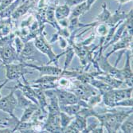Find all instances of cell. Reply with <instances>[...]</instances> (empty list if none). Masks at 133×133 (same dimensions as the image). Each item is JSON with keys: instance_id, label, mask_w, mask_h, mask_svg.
I'll return each instance as SVG.
<instances>
[{"instance_id": "ab89813d", "label": "cell", "mask_w": 133, "mask_h": 133, "mask_svg": "<svg viewBox=\"0 0 133 133\" xmlns=\"http://www.w3.org/2000/svg\"><path fill=\"white\" fill-rule=\"evenodd\" d=\"M95 38H96V34L93 32V33H92V34L90 36L89 38H88L87 39L84 40V41H82V42H78V44H79V45H84V46L89 45H91V44L93 42V41H94Z\"/></svg>"}, {"instance_id": "7bdbcfd3", "label": "cell", "mask_w": 133, "mask_h": 133, "mask_svg": "<svg viewBox=\"0 0 133 133\" xmlns=\"http://www.w3.org/2000/svg\"><path fill=\"white\" fill-rule=\"evenodd\" d=\"M58 38H59V34H58L57 32H56L55 34H54L52 35L51 39L50 40V43H54V42H55L56 41H57Z\"/></svg>"}, {"instance_id": "7c38bea8", "label": "cell", "mask_w": 133, "mask_h": 133, "mask_svg": "<svg viewBox=\"0 0 133 133\" xmlns=\"http://www.w3.org/2000/svg\"><path fill=\"white\" fill-rule=\"evenodd\" d=\"M132 37L133 35H129V34L124 35L119 41H117L116 43L112 45V50L104 56L108 58L112 54L122 50H130L132 52Z\"/></svg>"}, {"instance_id": "ee69618b", "label": "cell", "mask_w": 133, "mask_h": 133, "mask_svg": "<svg viewBox=\"0 0 133 133\" xmlns=\"http://www.w3.org/2000/svg\"><path fill=\"white\" fill-rule=\"evenodd\" d=\"M96 1V0H86V3H87V6L89 8V10H90L91 6L94 4V3Z\"/></svg>"}, {"instance_id": "ac0fdd59", "label": "cell", "mask_w": 133, "mask_h": 133, "mask_svg": "<svg viewBox=\"0 0 133 133\" xmlns=\"http://www.w3.org/2000/svg\"><path fill=\"white\" fill-rule=\"evenodd\" d=\"M95 78L104 81V83L108 84V85H109L110 87H112V89H119V88H125L126 87L125 84H124V82L123 81L119 80L117 78H115V77L108 75V74H106L105 72H103V74H101L96 75Z\"/></svg>"}, {"instance_id": "484cf974", "label": "cell", "mask_w": 133, "mask_h": 133, "mask_svg": "<svg viewBox=\"0 0 133 133\" xmlns=\"http://www.w3.org/2000/svg\"><path fill=\"white\" fill-rule=\"evenodd\" d=\"M35 92V95H36V98L38 100L39 107L42 109H46V106L48 104V101H47V97L45 94L44 90H42L40 88H37V87H33Z\"/></svg>"}, {"instance_id": "f35d334b", "label": "cell", "mask_w": 133, "mask_h": 133, "mask_svg": "<svg viewBox=\"0 0 133 133\" xmlns=\"http://www.w3.org/2000/svg\"><path fill=\"white\" fill-rule=\"evenodd\" d=\"M34 20H35V17H34V15H30V16H28L26 19H24L23 21H22V22H21V24H20V28L29 27Z\"/></svg>"}, {"instance_id": "d590c367", "label": "cell", "mask_w": 133, "mask_h": 133, "mask_svg": "<svg viewBox=\"0 0 133 133\" xmlns=\"http://www.w3.org/2000/svg\"><path fill=\"white\" fill-rule=\"evenodd\" d=\"M96 26V34H97L101 38H105V36L108 34V29H109V27L106 25V23H99Z\"/></svg>"}, {"instance_id": "7402d4cb", "label": "cell", "mask_w": 133, "mask_h": 133, "mask_svg": "<svg viewBox=\"0 0 133 133\" xmlns=\"http://www.w3.org/2000/svg\"><path fill=\"white\" fill-rule=\"evenodd\" d=\"M12 27H13V24H12L11 18L0 19V38L6 37L12 33Z\"/></svg>"}, {"instance_id": "83f0119b", "label": "cell", "mask_w": 133, "mask_h": 133, "mask_svg": "<svg viewBox=\"0 0 133 133\" xmlns=\"http://www.w3.org/2000/svg\"><path fill=\"white\" fill-rule=\"evenodd\" d=\"M101 8H102L101 12L97 16H96V20H95V22H97V24H99V23H106L107 21L108 20V18H110V16L112 15V13L109 11V10L108 9L106 3H104L102 4Z\"/></svg>"}, {"instance_id": "bcb514c9", "label": "cell", "mask_w": 133, "mask_h": 133, "mask_svg": "<svg viewBox=\"0 0 133 133\" xmlns=\"http://www.w3.org/2000/svg\"><path fill=\"white\" fill-rule=\"evenodd\" d=\"M8 82H9V81H8L7 79H6L5 81H4L3 83H2L1 84H0V91H1V89H2L3 87H5V85H6V84ZM1 98H2V95H1V92H0V99H1Z\"/></svg>"}, {"instance_id": "5b68a950", "label": "cell", "mask_w": 133, "mask_h": 133, "mask_svg": "<svg viewBox=\"0 0 133 133\" xmlns=\"http://www.w3.org/2000/svg\"><path fill=\"white\" fill-rule=\"evenodd\" d=\"M10 89V92L4 97L0 99V111L6 112L10 115H14V112L17 108V98L15 96V86L8 88Z\"/></svg>"}, {"instance_id": "cb8c5ba5", "label": "cell", "mask_w": 133, "mask_h": 133, "mask_svg": "<svg viewBox=\"0 0 133 133\" xmlns=\"http://www.w3.org/2000/svg\"><path fill=\"white\" fill-rule=\"evenodd\" d=\"M15 93L16 94V98H17V106L22 108V110H24L25 108H26L27 107H29L30 104L34 103L30 100L26 98L19 89H16Z\"/></svg>"}, {"instance_id": "7a4b0ae2", "label": "cell", "mask_w": 133, "mask_h": 133, "mask_svg": "<svg viewBox=\"0 0 133 133\" xmlns=\"http://www.w3.org/2000/svg\"><path fill=\"white\" fill-rule=\"evenodd\" d=\"M45 34L44 32L43 34L38 35V37H36L34 39V44L41 54L46 55L48 58H49V62H46L47 65H51L52 63H54V65L58 66V59L62 55H65V50H64L59 54H56L52 49V46L50 45V42H48L45 39Z\"/></svg>"}, {"instance_id": "f1b7e54d", "label": "cell", "mask_w": 133, "mask_h": 133, "mask_svg": "<svg viewBox=\"0 0 133 133\" xmlns=\"http://www.w3.org/2000/svg\"><path fill=\"white\" fill-rule=\"evenodd\" d=\"M39 108L38 105H37L36 104L33 103L32 104H30L29 107H27L26 108L24 109V112H23V114L22 116V117L20 118V121L22 122H26V121H30L33 114L34 113V112L38 109Z\"/></svg>"}, {"instance_id": "1f68e13d", "label": "cell", "mask_w": 133, "mask_h": 133, "mask_svg": "<svg viewBox=\"0 0 133 133\" xmlns=\"http://www.w3.org/2000/svg\"><path fill=\"white\" fill-rule=\"evenodd\" d=\"M119 129L124 133H132L133 132V116L132 113L129 115L121 124Z\"/></svg>"}, {"instance_id": "4fadbf2b", "label": "cell", "mask_w": 133, "mask_h": 133, "mask_svg": "<svg viewBox=\"0 0 133 133\" xmlns=\"http://www.w3.org/2000/svg\"><path fill=\"white\" fill-rule=\"evenodd\" d=\"M87 127V119L80 115H76L70 124L64 129V132L78 133L84 132Z\"/></svg>"}, {"instance_id": "f546056e", "label": "cell", "mask_w": 133, "mask_h": 133, "mask_svg": "<svg viewBox=\"0 0 133 133\" xmlns=\"http://www.w3.org/2000/svg\"><path fill=\"white\" fill-rule=\"evenodd\" d=\"M81 106L79 104H69V105H61L60 106V110L62 112H65L69 116H75L78 112L80 111Z\"/></svg>"}, {"instance_id": "9c48e42d", "label": "cell", "mask_w": 133, "mask_h": 133, "mask_svg": "<svg viewBox=\"0 0 133 133\" xmlns=\"http://www.w3.org/2000/svg\"><path fill=\"white\" fill-rule=\"evenodd\" d=\"M55 93L58 100L59 106L78 104L80 99L74 93L69 90L57 88L54 89Z\"/></svg>"}, {"instance_id": "4316f807", "label": "cell", "mask_w": 133, "mask_h": 133, "mask_svg": "<svg viewBox=\"0 0 133 133\" xmlns=\"http://www.w3.org/2000/svg\"><path fill=\"white\" fill-rule=\"evenodd\" d=\"M92 86H93L95 89H96L98 91H99V92L102 95L103 93H104V92H108V91H109V90H111V89H112V87H110L108 84H107L106 83H104V81H101V80H99V79H96V78H94V79H92L91 81H90V83H89Z\"/></svg>"}, {"instance_id": "9a60e30c", "label": "cell", "mask_w": 133, "mask_h": 133, "mask_svg": "<svg viewBox=\"0 0 133 133\" xmlns=\"http://www.w3.org/2000/svg\"><path fill=\"white\" fill-rule=\"evenodd\" d=\"M36 7V3H31L30 0H23L15 9L14 13L11 15L12 20H18L22 16L26 15L30 10H34Z\"/></svg>"}, {"instance_id": "6da1fadb", "label": "cell", "mask_w": 133, "mask_h": 133, "mask_svg": "<svg viewBox=\"0 0 133 133\" xmlns=\"http://www.w3.org/2000/svg\"><path fill=\"white\" fill-rule=\"evenodd\" d=\"M132 113V108L128 112L117 111L115 108H104L101 112H98L96 116L98 118L101 124L107 132L116 133L118 132L119 127L124 120Z\"/></svg>"}, {"instance_id": "b9f144b4", "label": "cell", "mask_w": 133, "mask_h": 133, "mask_svg": "<svg viewBox=\"0 0 133 133\" xmlns=\"http://www.w3.org/2000/svg\"><path fill=\"white\" fill-rule=\"evenodd\" d=\"M84 2H86V0H65V4H67L69 7H72Z\"/></svg>"}, {"instance_id": "4dcf8cb0", "label": "cell", "mask_w": 133, "mask_h": 133, "mask_svg": "<svg viewBox=\"0 0 133 133\" xmlns=\"http://www.w3.org/2000/svg\"><path fill=\"white\" fill-rule=\"evenodd\" d=\"M88 10H89L87 6V3H86V2H84V3L76 6L74 10H72V12L70 13L69 18H79L81 15H84Z\"/></svg>"}, {"instance_id": "3957f363", "label": "cell", "mask_w": 133, "mask_h": 133, "mask_svg": "<svg viewBox=\"0 0 133 133\" xmlns=\"http://www.w3.org/2000/svg\"><path fill=\"white\" fill-rule=\"evenodd\" d=\"M4 66L6 69V78L8 81H18L21 77H25L27 74H33V71L29 70L23 62L11 63Z\"/></svg>"}, {"instance_id": "277c9868", "label": "cell", "mask_w": 133, "mask_h": 133, "mask_svg": "<svg viewBox=\"0 0 133 133\" xmlns=\"http://www.w3.org/2000/svg\"><path fill=\"white\" fill-rule=\"evenodd\" d=\"M39 51L35 47L34 42L29 41L24 44L23 49L18 54V62L31 63L39 62Z\"/></svg>"}, {"instance_id": "2e32d148", "label": "cell", "mask_w": 133, "mask_h": 133, "mask_svg": "<svg viewBox=\"0 0 133 133\" xmlns=\"http://www.w3.org/2000/svg\"><path fill=\"white\" fill-rule=\"evenodd\" d=\"M19 121V119L15 114L10 115L6 112H4V114H0V127L1 128H10L13 131Z\"/></svg>"}, {"instance_id": "7dc6e473", "label": "cell", "mask_w": 133, "mask_h": 133, "mask_svg": "<svg viewBox=\"0 0 133 133\" xmlns=\"http://www.w3.org/2000/svg\"><path fill=\"white\" fill-rule=\"evenodd\" d=\"M4 1H6V0H0V3H3V2H4Z\"/></svg>"}, {"instance_id": "603a6c76", "label": "cell", "mask_w": 133, "mask_h": 133, "mask_svg": "<svg viewBox=\"0 0 133 133\" xmlns=\"http://www.w3.org/2000/svg\"><path fill=\"white\" fill-rule=\"evenodd\" d=\"M23 1V0H15L14 2H12L8 6H6L3 10L0 12V19L10 18L11 15L14 13L15 9L18 6V5Z\"/></svg>"}, {"instance_id": "e575fe53", "label": "cell", "mask_w": 133, "mask_h": 133, "mask_svg": "<svg viewBox=\"0 0 133 133\" xmlns=\"http://www.w3.org/2000/svg\"><path fill=\"white\" fill-rule=\"evenodd\" d=\"M74 116H69L65 112L61 111V113H60V123H61L62 128H63V132H64V129L70 124V122L74 119Z\"/></svg>"}, {"instance_id": "44dd1931", "label": "cell", "mask_w": 133, "mask_h": 133, "mask_svg": "<svg viewBox=\"0 0 133 133\" xmlns=\"http://www.w3.org/2000/svg\"><path fill=\"white\" fill-rule=\"evenodd\" d=\"M71 7H69L67 4L64 5H57L55 8V18L57 22H59L63 19H67L69 18L71 13Z\"/></svg>"}, {"instance_id": "52a82bcc", "label": "cell", "mask_w": 133, "mask_h": 133, "mask_svg": "<svg viewBox=\"0 0 133 133\" xmlns=\"http://www.w3.org/2000/svg\"><path fill=\"white\" fill-rule=\"evenodd\" d=\"M0 60L3 66L18 62V54L12 43L0 46Z\"/></svg>"}, {"instance_id": "30bf717a", "label": "cell", "mask_w": 133, "mask_h": 133, "mask_svg": "<svg viewBox=\"0 0 133 133\" xmlns=\"http://www.w3.org/2000/svg\"><path fill=\"white\" fill-rule=\"evenodd\" d=\"M132 57V52L126 50V61L123 69H120V74L122 76V80L124 82L126 87H132L133 84V72L131 67V57Z\"/></svg>"}, {"instance_id": "836d02e7", "label": "cell", "mask_w": 133, "mask_h": 133, "mask_svg": "<svg viewBox=\"0 0 133 133\" xmlns=\"http://www.w3.org/2000/svg\"><path fill=\"white\" fill-rule=\"evenodd\" d=\"M101 101H102V95L101 93H97L89 96L86 101V103L89 105V107L93 108L94 107L100 104Z\"/></svg>"}, {"instance_id": "74e56055", "label": "cell", "mask_w": 133, "mask_h": 133, "mask_svg": "<svg viewBox=\"0 0 133 133\" xmlns=\"http://www.w3.org/2000/svg\"><path fill=\"white\" fill-rule=\"evenodd\" d=\"M13 42L15 43V48L17 53L19 54L20 52L22 51V50L23 49V46H24V44H25V43H24L22 42V40L18 37V36H17V35L15 36V38Z\"/></svg>"}, {"instance_id": "ba28073f", "label": "cell", "mask_w": 133, "mask_h": 133, "mask_svg": "<svg viewBox=\"0 0 133 133\" xmlns=\"http://www.w3.org/2000/svg\"><path fill=\"white\" fill-rule=\"evenodd\" d=\"M59 77L52 76V75H43L41 76L40 78L33 81L31 86L40 88L42 90H48V89H54L58 88L57 81Z\"/></svg>"}, {"instance_id": "5bb4252c", "label": "cell", "mask_w": 133, "mask_h": 133, "mask_svg": "<svg viewBox=\"0 0 133 133\" xmlns=\"http://www.w3.org/2000/svg\"><path fill=\"white\" fill-rule=\"evenodd\" d=\"M22 79H23L24 83H22L19 80H18V84H16V85H15V88L19 89L26 98H28L32 102H34V104H36L37 105L39 106L38 100H37V98H36V95H35V92H34V88L30 85V83L26 81V79L25 77H23Z\"/></svg>"}, {"instance_id": "d6a6232c", "label": "cell", "mask_w": 133, "mask_h": 133, "mask_svg": "<svg viewBox=\"0 0 133 133\" xmlns=\"http://www.w3.org/2000/svg\"><path fill=\"white\" fill-rule=\"evenodd\" d=\"M65 50V65H64V68L63 69H68V68L69 67L72 59H74V56H75V53L74 50V48L72 46L68 45V47Z\"/></svg>"}, {"instance_id": "d6986e66", "label": "cell", "mask_w": 133, "mask_h": 133, "mask_svg": "<svg viewBox=\"0 0 133 133\" xmlns=\"http://www.w3.org/2000/svg\"><path fill=\"white\" fill-rule=\"evenodd\" d=\"M84 132L92 133H102L104 131V127L101 124L100 120L96 116H90L87 118V127Z\"/></svg>"}, {"instance_id": "e0dca14e", "label": "cell", "mask_w": 133, "mask_h": 133, "mask_svg": "<svg viewBox=\"0 0 133 133\" xmlns=\"http://www.w3.org/2000/svg\"><path fill=\"white\" fill-rule=\"evenodd\" d=\"M132 87H127V88H119V89H111V94L112 99L115 102H119L122 100L128 99L132 97Z\"/></svg>"}, {"instance_id": "f6af8a7d", "label": "cell", "mask_w": 133, "mask_h": 133, "mask_svg": "<svg viewBox=\"0 0 133 133\" xmlns=\"http://www.w3.org/2000/svg\"><path fill=\"white\" fill-rule=\"evenodd\" d=\"M116 1L119 4V6H121L122 5L125 4L128 2H131V1H132V0H116Z\"/></svg>"}, {"instance_id": "8d00e7d4", "label": "cell", "mask_w": 133, "mask_h": 133, "mask_svg": "<svg viewBox=\"0 0 133 133\" xmlns=\"http://www.w3.org/2000/svg\"><path fill=\"white\" fill-rule=\"evenodd\" d=\"M132 106H133V99H132V97L122 100V101L116 102L115 104V108H116V107H129V108H132Z\"/></svg>"}, {"instance_id": "ffe728a7", "label": "cell", "mask_w": 133, "mask_h": 133, "mask_svg": "<svg viewBox=\"0 0 133 133\" xmlns=\"http://www.w3.org/2000/svg\"><path fill=\"white\" fill-rule=\"evenodd\" d=\"M120 7L121 6H119V8L115 11V13L113 15H111L110 18L107 21L106 25L108 27H112L118 23L122 22L127 18L128 13H125V12L120 10Z\"/></svg>"}, {"instance_id": "8fae6325", "label": "cell", "mask_w": 133, "mask_h": 133, "mask_svg": "<svg viewBox=\"0 0 133 133\" xmlns=\"http://www.w3.org/2000/svg\"><path fill=\"white\" fill-rule=\"evenodd\" d=\"M26 66H27L28 68H32L34 69L38 70L41 76L43 75H52V76H57V77H60L62 74V72L63 69L59 68V66L57 65H34V64H31V63H25Z\"/></svg>"}, {"instance_id": "d4e9b609", "label": "cell", "mask_w": 133, "mask_h": 133, "mask_svg": "<svg viewBox=\"0 0 133 133\" xmlns=\"http://www.w3.org/2000/svg\"><path fill=\"white\" fill-rule=\"evenodd\" d=\"M18 131V132H23V133H26V132H37L34 128V126L31 121H26V122H22L19 121L18 124L16 125V127L14 128L13 131Z\"/></svg>"}, {"instance_id": "8992f818", "label": "cell", "mask_w": 133, "mask_h": 133, "mask_svg": "<svg viewBox=\"0 0 133 133\" xmlns=\"http://www.w3.org/2000/svg\"><path fill=\"white\" fill-rule=\"evenodd\" d=\"M108 57H106L104 55L102 54H100L98 55L97 57H96L95 61L97 62L98 63V65L100 67V69L105 72L106 74H108L110 75L115 78H117L119 80H122V76H121V74H120V69H117L116 66H112L109 62L108 61Z\"/></svg>"}, {"instance_id": "60d3db41", "label": "cell", "mask_w": 133, "mask_h": 133, "mask_svg": "<svg viewBox=\"0 0 133 133\" xmlns=\"http://www.w3.org/2000/svg\"><path fill=\"white\" fill-rule=\"evenodd\" d=\"M57 41H58V42H59V45H60V47H61L62 49H63L64 50H65L66 49V48L68 47V45H69L68 41H67V39H66V38H65L64 37H62V36L59 35V38H58Z\"/></svg>"}]
</instances>
